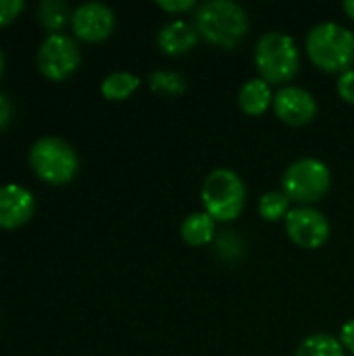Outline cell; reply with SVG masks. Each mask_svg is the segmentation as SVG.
Returning <instances> with one entry per match:
<instances>
[{
	"label": "cell",
	"mask_w": 354,
	"mask_h": 356,
	"mask_svg": "<svg viewBox=\"0 0 354 356\" xmlns=\"http://www.w3.org/2000/svg\"><path fill=\"white\" fill-rule=\"evenodd\" d=\"M290 198L286 196V192H265L259 200V215L265 221H280L286 219V215L290 213Z\"/></svg>",
	"instance_id": "obj_20"
},
{
	"label": "cell",
	"mask_w": 354,
	"mask_h": 356,
	"mask_svg": "<svg viewBox=\"0 0 354 356\" xmlns=\"http://www.w3.org/2000/svg\"><path fill=\"white\" fill-rule=\"evenodd\" d=\"M330 232L332 227L328 217L313 207H296L290 209V213L286 215L288 238L305 250L321 248L328 242Z\"/></svg>",
	"instance_id": "obj_8"
},
{
	"label": "cell",
	"mask_w": 354,
	"mask_h": 356,
	"mask_svg": "<svg viewBox=\"0 0 354 356\" xmlns=\"http://www.w3.org/2000/svg\"><path fill=\"white\" fill-rule=\"evenodd\" d=\"M156 4L169 15H179V13H188L192 8H198V4L194 0H159Z\"/></svg>",
	"instance_id": "obj_23"
},
{
	"label": "cell",
	"mask_w": 354,
	"mask_h": 356,
	"mask_svg": "<svg viewBox=\"0 0 354 356\" xmlns=\"http://www.w3.org/2000/svg\"><path fill=\"white\" fill-rule=\"evenodd\" d=\"M305 50L321 71L344 73L354 65V33L336 21L317 23L307 33Z\"/></svg>",
	"instance_id": "obj_2"
},
{
	"label": "cell",
	"mask_w": 354,
	"mask_h": 356,
	"mask_svg": "<svg viewBox=\"0 0 354 356\" xmlns=\"http://www.w3.org/2000/svg\"><path fill=\"white\" fill-rule=\"evenodd\" d=\"M342 8H344V13L354 21V0H344Z\"/></svg>",
	"instance_id": "obj_26"
},
{
	"label": "cell",
	"mask_w": 354,
	"mask_h": 356,
	"mask_svg": "<svg viewBox=\"0 0 354 356\" xmlns=\"http://www.w3.org/2000/svg\"><path fill=\"white\" fill-rule=\"evenodd\" d=\"M35 211L33 194L21 184L0 186V227L15 229L31 219Z\"/></svg>",
	"instance_id": "obj_11"
},
{
	"label": "cell",
	"mask_w": 354,
	"mask_h": 356,
	"mask_svg": "<svg viewBox=\"0 0 354 356\" xmlns=\"http://www.w3.org/2000/svg\"><path fill=\"white\" fill-rule=\"evenodd\" d=\"M294 356H346V350L336 336L321 332L305 338Z\"/></svg>",
	"instance_id": "obj_16"
},
{
	"label": "cell",
	"mask_w": 354,
	"mask_h": 356,
	"mask_svg": "<svg viewBox=\"0 0 354 356\" xmlns=\"http://www.w3.org/2000/svg\"><path fill=\"white\" fill-rule=\"evenodd\" d=\"M282 186L292 202H298V207H311L328 196L332 188V171L323 161L305 156L286 169Z\"/></svg>",
	"instance_id": "obj_6"
},
{
	"label": "cell",
	"mask_w": 354,
	"mask_h": 356,
	"mask_svg": "<svg viewBox=\"0 0 354 356\" xmlns=\"http://www.w3.org/2000/svg\"><path fill=\"white\" fill-rule=\"evenodd\" d=\"M29 165L33 173L44 181L67 184L77 175L79 156L67 140L58 136H44L31 144Z\"/></svg>",
	"instance_id": "obj_5"
},
{
	"label": "cell",
	"mask_w": 354,
	"mask_h": 356,
	"mask_svg": "<svg viewBox=\"0 0 354 356\" xmlns=\"http://www.w3.org/2000/svg\"><path fill=\"white\" fill-rule=\"evenodd\" d=\"M182 240L190 246H204L211 244L217 236V221L204 213V211H196L192 215H188L179 227Z\"/></svg>",
	"instance_id": "obj_14"
},
{
	"label": "cell",
	"mask_w": 354,
	"mask_h": 356,
	"mask_svg": "<svg viewBox=\"0 0 354 356\" xmlns=\"http://www.w3.org/2000/svg\"><path fill=\"white\" fill-rule=\"evenodd\" d=\"M336 90H338V96L344 102L354 104V69H348V71L340 73L338 83H336Z\"/></svg>",
	"instance_id": "obj_21"
},
{
	"label": "cell",
	"mask_w": 354,
	"mask_h": 356,
	"mask_svg": "<svg viewBox=\"0 0 354 356\" xmlns=\"http://www.w3.org/2000/svg\"><path fill=\"white\" fill-rule=\"evenodd\" d=\"M198 40H200V33L196 25L188 23L186 19H173L165 23L156 33V44L161 52L169 56H179V54L190 52L198 44Z\"/></svg>",
	"instance_id": "obj_12"
},
{
	"label": "cell",
	"mask_w": 354,
	"mask_h": 356,
	"mask_svg": "<svg viewBox=\"0 0 354 356\" xmlns=\"http://www.w3.org/2000/svg\"><path fill=\"white\" fill-rule=\"evenodd\" d=\"M71 25L77 38L86 42H100L113 33L115 13L104 2H96V0L81 2L71 15Z\"/></svg>",
	"instance_id": "obj_10"
},
{
	"label": "cell",
	"mask_w": 354,
	"mask_h": 356,
	"mask_svg": "<svg viewBox=\"0 0 354 356\" xmlns=\"http://www.w3.org/2000/svg\"><path fill=\"white\" fill-rule=\"evenodd\" d=\"M255 65L261 79L271 83H288L300 67V50L292 35L284 31H267L257 40Z\"/></svg>",
	"instance_id": "obj_3"
},
{
	"label": "cell",
	"mask_w": 354,
	"mask_h": 356,
	"mask_svg": "<svg viewBox=\"0 0 354 356\" xmlns=\"http://www.w3.org/2000/svg\"><path fill=\"white\" fill-rule=\"evenodd\" d=\"M23 0H0V25L10 23L23 10Z\"/></svg>",
	"instance_id": "obj_22"
},
{
	"label": "cell",
	"mask_w": 354,
	"mask_h": 356,
	"mask_svg": "<svg viewBox=\"0 0 354 356\" xmlns=\"http://www.w3.org/2000/svg\"><path fill=\"white\" fill-rule=\"evenodd\" d=\"M213 248H215V254L225 261V263H234V261H240L246 252V244L244 240L232 232V229H225V232H219L213 240Z\"/></svg>",
	"instance_id": "obj_18"
},
{
	"label": "cell",
	"mask_w": 354,
	"mask_h": 356,
	"mask_svg": "<svg viewBox=\"0 0 354 356\" xmlns=\"http://www.w3.org/2000/svg\"><path fill=\"white\" fill-rule=\"evenodd\" d=\"M194 25L207 42L221 48H236L248 33L250 19L242 4L232 0H209L196 8Z\"/></svg>",
	"instance_id": "obj_1"
},
{
	"label": "cell",
	"mask_w": 354,
	"mask_h": 356,
	"mask_svg": "<svg viewBox=\"0 0 354 356\" xmlns=\"http://www.w3.org/2000/svg\"><path fill=\"white\" fill-rule=\"evenodd\" d=\"M140 86V77L129 73V71H115L111 75H106L100 83V92L106 100L119 102L129 98Z\"/></svg>",
	"instance_id": "obj_15"
},
{
	"label": "cell",
	"mask_w": 354,
	"mask_h": 356,
	"mask_svg": "<svg viewBox=\"0 0 354 356\" xmlns=\"http://www.w3.org/2000/svg\"><path fill=\"white\" fill-rule=\"evenodd\" d=\"M71 10L63 0H42L38 4V19L40 23L50 29L52 33H58V29L71 19Z\"/></svg>",
	"instance_id": "obj_17"
},
{
	"label": "cell",
	"mask_w": 354,
	"mask_h": 356,
	"mask_svg": "<svg viewBox=\"0 0 354 356\" xmlns=\"http://www.w3.org/2000/svg\"><path fill=\"white\" fill-rule=\"evenodd\" d=\"M340 344L344 346V350H348V353H353L354 355V319L351 321H346L344 325H342V330H340Z\"/></svg>",
	"instance_id": "obj_24"
},
{
	"label": "cell",
	"mask_w": 354,
	"mask_h": 356,
	"mask_svg": "<svg viewBox=\"0 0 354 356\" xmlns=\"http://www.w3.org/2000/svg\"><path fill=\"white\" fill-rule=\"evenodd\" d=\"M200 198L204 213H209L219 223H230L244 211L246 186L236 171L219 167L204 177Z\"/></svg>",
	"instance_id": "obj_4"
},
{
	"label": "cell",
	"mask_w": 354,
	"mask_h": 356,
	"mask_svg": "<svg viewBox=\"0 0 354 356\" xmlns=\"http://www.w3.org/2000/svg\"><path fill=\"white\" fill-rule=\"evenodd\" d=\"M273 92H271V86L261 79V77H252L248 79L240 92H238V102H240V108L250 115V117H259L263 113L269 111V106H273Z\"/></svg>",
	"instance_id": "obj_13"
},
{
	"label": "cell",
	"mask_w": 354,
	"mask_h": 356,
	"mask_svg": "<svg viewBox=\"0 0 354 356\" xmlns=\"http://www.w3.org/2000/svg\"><path fill=\"white\" fill-rule=\"evenodd\" d=\"M10 117H13V104L10 100L0 92V129L6 127L10 123Z\"/></svg>",
	"instance_id": "obj_25"
},
{
	"label": "cell",
	"mask_w": 354,
	"mask_h": 356,
	"mask_svg": "<svg viewBox=\"0 0 354 356\" xmlns=\"http://www.w3.org/2000/svg\"><path fill=\"white\" fill-rule=\"evenodd\" d=\"M81 63L77 42L67 33H50L38 50V69L54 81L69 77Z\"/></svg>",
	"instance_id": "obj_7"
},
{
	"label": "cell",
	"mask_w": 354,
	"mask_h": 356,
	"mask_svg": "<svg viewBox=\"0 0 354 356\" xmlns=\"http://www.w3.org/2000/svg\"><path fill=\"white\" fill-rule=\"evenodd\" d=\"M148 88L163 96H177L186 92L188 83L177 71H154L148 75Z\"/></svg>",
	"instance_id": "obj_19"
},
{
	"label": "cell",
	"mask_w": 354,
	"mask_h": 356,
	"mask_svg": "<svg viewBox=\"0 0 354 356\" xmlns=\"http://www.w3.org/2000/svg\"><path fill=\"white\" fill-rule=\"evenodd\" d=\"M2 71H4V54L0 50V75H2Z\"/></svg>",
	"instance_id": "obj_27"
},
{
	"label": "cell",
	"mask_w": 354,
	"mask_h": 356,
	"mask_svg": "<svg viewBox=\"0 0 354 356\" xmlns=\"http://www.w3.org/2000/svg\"><path fill=\"white\" fill-rule=\"evenodd\" d=\"M273 111L286 125L303 127L317 117V100L300 86H282L273 96Z\"/></svg>",
	"instance_id": "obj_9"
}]
</instances>
